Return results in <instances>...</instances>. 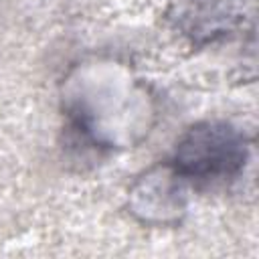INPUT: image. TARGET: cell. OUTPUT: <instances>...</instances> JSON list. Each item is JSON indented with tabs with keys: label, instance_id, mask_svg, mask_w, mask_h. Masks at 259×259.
<instances>
[{
	"label": "cell",
	"instance_id": "1",
	"mask_svg": "<svg viewBox=\"0 0 259 259\" xmlns=\"http://www.w3.org/2000/svg\"><path fill=\"white\" fill-rule=\"evenodd\" d=\"M241 146L237 138L223 125L196 127L182 144V162L190 164L196 174L229 172L241 162Z\"/></svg>",
	"mask_w": 259,
	"mask_h": 259
}]
</instances>
